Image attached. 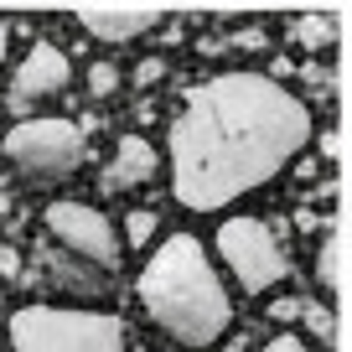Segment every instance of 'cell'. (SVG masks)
I'll list each match as a JSON object with an SVG mask.
<instances>
[{"mask_svg":"<svg viewBox=\"0 0 352 352\" xmlns=\"http://www.w3.org/2000/svg\"><path fill=\"white\" fill-rule=\"evenodd\" d=\"M311 145V109L264 73H218L182 104L171 124V197L218 212L270 187Z\"/></svg>","mask_w":352,"mask_h":352,"instance_id":"1","label":"cell"},{"mask_svg":"<svg viewBox=\"0 0 352 352\" xmlns=\"http://www.w3.org/2000/svg\"><path fill=\"white\" fill-rule=\"evenodd\" d=\"M145 316L176 342V347H212L223 331L233 327V296L223 285L218 264L208 259L192 233H171L161 249L145 259L140 280H135Z\"/></svg>","mask_w":352,"mask_h":352,"instance_id":"2","label":"cell"},{"mask_svg":"<svg viewBox=\"0 0 352 352\" xmlns=\"http://www.w3.org/2000/svg\"><path fill=\"white\" fill-rule=\"evenodd\" d=\"M11 352H130V342L109 311L26 306L11 316Z\"/></svg>","mask_w":352,"mask_h":352,"instance_id":"3","label":"cell"},{"mask_svg":"<svg viewBox=\"0 0 352 352\" xmlns=\"http://www.w3.org/2000/svg\"><path fill=\"white\" fill-rule=\"evenodd\" d=\"M6 161L21 176H36V182H57V176H73L88 155V135L78 130L73 120H57V114H36V120H21L6 130L0 140Z\"/></svg>","mask_w":352,"mask_h":352,"instance_id":"4","label":"cell"},{"mask_svg":"<svg viewBox=\"0 0 352 352\" xmlns=\"http://www.w3.org/2000/svg\"><path fill=\"white\" fill-rule=\"evenodd\" d=\"M218 254H223V264H228V275L239 280L243 296H264V290L280 285L285 270H290L280 239L264 228L259 218H228L218 228Z\"/></svg>","mask_w":352,"mask_h":352,"instance_id":"5","label":"cell"},{"mask_svg":"<svg viewBox=\"0 0 352 352\" xmlns=\"http://www.w3.org/2000/svg\"><path fill=\"white\" fill-rule=\"evenodd\" d=\"M47 233L63 243L67 254L88 259L94 270H120V233L88 202H52L47 208Z\"/></svg>","mask_w":352,"mask_h":352,"instance_id":"6","label":"cell"},{"mask_svg":"<svg viewBox=\"0 0 352 352\" xmlns=\"http://www.w3.org/2000/svg\"><path fill=\"white\" fill-rule=\"evenodd\" d=\"M67 83H73L67 52L52 47V42H36L32 52H26V63L16 67V78H11V109H32V104H42V99H57Z\"/></svg>","mask_w":352,"mask_h":352,"instance_id":"7","label":"cell"},{"mask_svg":"<svg viewBox=\"0 0 352 352\" xmlns=\"http://www.w3.org/2000/svg\"><path fill=\"white\" fill-rule=\"evenodd\" d=\"M155 176V151L140 140V135H124L120 151L109 155V166H104V192H135L145 187Z\"/></svg>","mask_w":352,"mask_h":352,"instance_id":"8","label":"cell"},{"mask_svg":"<svg viewBox=\"0 0 352 352\" xmlns=\"http://www.w3.org/2000/svg\"><path fill=\"white\" fill-rule=\"evenodd\" d=\"M78 21L99 42H135V36H145L155 26V11H83Z\"/></svg>","mask_w":352,"mask_h":352,"instance_id":"9","label":"cell"},{"mask_svg":"<svg viewBox=\"0 0 352 352\" xmlns=\"http://www.w3.org/2000/svg\"><path fill=\"white\" fill-rule=\"evenodd\" d=\"M47 275H52L57 290H67V296H104V270L94 275V264L78 259V254H47Z\"/></svg>","mask_w":352,"mask_h":352,"instance_id":"10","label":"cell"},{"mask_svg":"<svg viewBox=\"0 0 352 352\" xmlns=\"http://www.w3.org/2000/svg\"><path fill=\"white\" fill-rule=\"evenodd\" d=\"M155 223H161V212H151V208H135L130 218H124V243H130V249H145V243L155 239Z\"/></svg>","mask_w":352,"mask_h":352,"instance_id":"11","label":"cell"},{"mask_svg":"<svg viewBox=\"0 0 352 352\" xmlns=\"http://www.w3.org/2000/svg\"><path fill=\"white\" fill-rule=\"evenodd\" d=\"M88 88H94V94H99V99H109L114 88H120V73H114L109 63H99V67H94V73H88Z\"/></svg>","mask_w":352,"mask_h":352,"instance_id":"12","label":"cell"},{"mask_svg":"<svg viewBox=\"0 0 352 352\" xmlns=\"http://www.w3.org/2000/svg\"><path fill=\"white\" fill-rule=\"evenodd\" d=\"M259 352H306V342H300V337H290V331H280V337H270Z\"/></svg>","mask_w":352,"mask_h":352,"instance_id":"13","label":"cell"},{"mask_svg":"<svg viewBox=\"0 0 352 352\" xmlns=\"http://www.w3.org/2000/svg\"><path fill=\"white\" fill-rule=\"evenodd\" d=\"M316 275L331 285V243H321V259H316Z\"/></svg>","mask_w":352,"mask_h":352,"instance_id":"14","label":"cell"},{"mask_svg":"<svg viewBox=\"0 0 352 352\" xmlns=\"http://www.w3.org/2000/svg\"><path fill=\"white\" fill-rule=\"evenodd\" d=\"M6 47H11V32H6V21H0V63H6Z\"/></svg>","mask_w":352,"mask_h":352,"instance_id":"15","label":"cell"}]
</instances>
